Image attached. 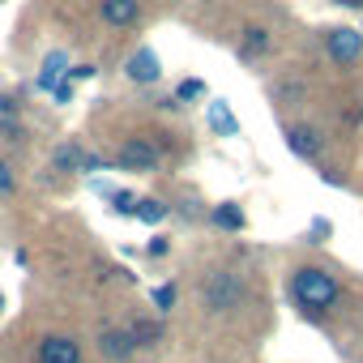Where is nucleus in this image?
Wrapping results in <instances>:
<instances>
[{
	"label": "nucleus",
	"instance_id": "obj_1",
	"mask_svg": "<svg viewBox=\"0 0 363 363\" xmlns=\"http://www.w3.org/2000/svg\"><path fill=\"white\" fill-rule=\"evenodd\" d=\"M291 295H295V303H299L303 312H329V308L337 303L342 286H337V278H333L329 269H320V265H299V269L291 274Z\"/></svg>",
	"mask_w": 363,
	"mask_h": 363
},
{
	"label": "nucleus",
	"instance_id": "obj_2",
	"mask_svg": "<svg viewBox=\"0 0 363 363\" xmlns=\"http://www.w3.org/2000/svg\"><path fill=\"white\" fill-rule=\"evenodd\" d=\"M244 278L240 274H231V269H214L206 282H201V303L210 308V312H235L240 303H244Z\"/></svg>",
	"mask_w": 363,
	"mask_h": 363
},
{
	"label": "nucleus",
	"instance_id": "obj_3",
	"mask_svg": "<svg viewBox=\"0 0 363 363\" xmlns=\"http://www.w3.org/2000/svg\"><path fill=\"white\" fill-rule=\"evenodd\" d=\"M158 158H162V150L154 145V141H145V137H128L124 145H120V154H116V162L124 167V171H158Z\"/></svg>",
	"mask_w": 363,
	"mask_h": 363
},
{
	"label": "nucleus",
	"instance_id": "obj_4",
	"mask_svg": "<svg viewBox=\"0 0 363 363\" xmlns=\"http://www.w3.org/2000/svg\"><path fill=\"white\" fill-rule=\"evenodd\" d=\"M325 52L337 65H354L363 56V35L354 26H333V30H325Z\"/></svg>",
	"mask_w": 363,
	"mask_h": 363
},
{
	"label": "nucleus",
	"instance_id": "obj_5",
	"mask_svg": "<svg viewBox=\"0 0 363 363\" xmlns=\"http://www.w3.org/2000/svg\"><path fill=\"white\" fill-rule=\"evenodd\" d=\"M35 363H82V342L73 333H48L39 342Z\"/></svg>",
	"mask_w": 363,
	"mask_h": 363
},
{
	"label": "nucleus",
	"instance_id": "obj_6",
	"mask_svg": "<svg viewBox=\"0 0 363 363\" xmlns=\"http://www.w3.org/2000/svg\"><path fill=\"white\" fill-rule=\"evenodd\" d=\"M124 73H128L137 86H154V82L162 77V65H158V56H154L150 48H141V52H133V56H128Z\"/></svg>",
	"mask_w": 363,
	"mask_h": 363
},
{
	"label": "nucleus",
	"instance_id": "obj_7",
	"mask_svg": "<svg viewBox=\"0 0 363 363\" xmlns=\"http://www.w3.org/2000/svg\"><path fill=\"white\" fill-rule=\"evenodd\" d=\"M133 350H137V342H133V333H128V329H103V333H99V354H103V359L124 363Z\"/></svg>",
	"mask_w": 363,
	"mask_h": 363
},
{
	"label": "nucleus",
	"instance_id": "obj_8",
	"mask_svg": "<svg viewBox=\"0 0 363 363\" xmlns=\"http://www.w3.org/2000/svg\"><path fill=\"white\" fill-rule=\"evenodd\" d=\"M99 13H103L107 26H137V18H141V0H103Z\"/></svg>",
	"mask_w": 363,
	"mask_h": 363
},
{
	"label": "nucleus",
	"instance_id": "obj_9",
	"mask_svg": "<svg viewBox=\"0 0 363 363\" xmlns=\"http://www.w3.org/2000/svg\"><path fill=\"white\" fill-rule=\"evenodd\" d=\"M286 145H291V154H299V158H316V154H320L316 128H303V124H291V128H286Z\"/></svg>",
	"mask_w": 363,
	"mask_h": 363
},
{
	"label": "nucleus",
	"instance_id": "obj_10",
	"mask_svg": "<svg viewBox=\"0 0 363 363\" xmlns=\"http://www.w3.org/2000/svg\"><path fill=\"white\" fill-rule=\"evenodd\" d=\"M206 120H210V128H214L218 137H235V133H240V120L231 116V103H223V99H214V103L206 107Z\"/></svg>",
	"mask_w": 363,
	"mask_h": 363
},
{
	"label": "nucleus",
	"instance_id": "obj_11",
	"mask_svg": "<svg viewBox=\"0 0 363 363\" xmlns=\"http://www.w3.org/2000/svg\"><path fill=\"white\" fill-rule=\"evenodd\" d=\"M210 218H214V227H223V231H244V223H248V218H244V210H240L235 201L214 206V214H210Z\"/></svg>",
	"mask_w": 363,
	"mask_h": 363
},
{
	"label": "nucleus",
	"instance_id": "obj_12",
	"mask_svg": "<svg viewBox=\"0 0 363 363\" xmlns=\"http://www.w3.org/2000/svg\"><path fill=\"white\" fill-rule=\"evenodd\" d=\"M65 65H69V56H65V52H52V56L43 60V73H39V90H56V86H60V73H65Z\"/></svg>",
	"mask_w": 363,
	"mask_h": 363
},
{
	"label": "nucleus",
	"instance_id": "obj_13",
	"mask_svg": "<svg viewBox=\"0 0 363 363\" xmlns=\"http://www.w3.org/2000/svg\"><path fill=\"white\" fill-rule=\"evenodd\" d=\"M52 158H56V167H60V171H82V162H86V150H82L77 141H60Z\"/></svg>",
	"mask_w": 363,
	"mask_h": 363
},
{
	"label": "nucleus",
	"instance_id": "obj_14",
	"mask_svg": "<svg viewBox=\"0 0 363 363\" xmlns=\"http://www.w3.org/2000/svg\"><path fill=\"white\" fill-rule=\"evenodd\" d=\"M137 218L150 223V227H158V223L167 218V206H162L158 197H141V201H137Z\"/></svg>",
	"mask_w": 363,
	"mask_h": 363
},
{
	"label": "nucleus",
	"instance_id": "obj_15",
	"mask_svg": "<svg viewBox=\"0 0 363 363\" xmlns=\"http://www.w3.org/2000/svg\"><path fill=\"white\" fill-rule=\"evenodd\" d=\"M128 333H133V342H137V346H150V342H158V337H162V325H158V320H133V325H128Z\"/></svg>",
	"mask_w": 363,
	"mask_h": 363
},
{
	"label": "nucleus",
	"instance_id": "obj_16",
	"mask_svg": "<svg viewBox=\"0 0 363 363\" xmlns=\"http://www.w3.org/2000/svg\"><path fill=\"white\" fill-rule=\"evenodd\" d=\"M265 48H269V30H261V26H248V30H244V52H248V56H261Z\"/></svg>",
	"mask_w": 363,
	"mask_h": 363
},
{
	"label": "nucleus",
	"instance_id": "obj_17",
	"mask_svg": "<svg viewBox=\"0 0 363 363\" xmlns=\"http://www.w3.org/2000/svg\"><path fill=\"white\" fill-rule=\"evenodd\" d=\"M193 99H206V82L189 77V82H179V86H175V103H193Z\"/></svg>",
	"mask_w": 363,
	"mask_h": 363
},
{
	"label": "nucleus",
	"instance_id": "obj_18",
	"mask_svg": "<svg viewBox=\"0 0 363 363\" xmlns=\"http://www.w3.org/2000/svg\"><path fill=\"white\" fill-rule=\"evenodd\" d=\"M154 308H158V312H171V308H175V286H171V282L154 286Z\"/></svg>",
	"mask_w": 363,
	"mask_h": 363
},
{
	"label": "nucleus",
	"instance_id": "obj_19",
	"mask_svg": "<svg viewBox=\"0 0 363 363\" xmlns=\"http://www.w3.org/2000/svg\"><path fill=\"white\" fill-rule=\"evenodd\" d=\"M5 124H18V99L0 94V128H5Z\"/></svg>",
	"mask_w": 363,
	"mask_h": 363
},
{
	"label": "nucleus",
	"instance_id": "obj_20",
	"mask_svg": "<svg viewBox=\"0 0 363 363\" xmlns=\"http://www.w3.org/2000/svg\"><path fill=\"white\" fill-rule=\"evenodd\" d=\"M111 201H116V214H137V197L133 193H111Z\"/></svg>",
	"mask_w": 363,
	"mask_h": 363
},
{
	"label": "nucleus",
	"instance_id": "obj_21",
	"mask_svg": "<svg viewBox=\"0 0 363 363\" xmlns=\"http://www.w3.org/2000/svg\"><path fill=\"white\" fill-rule=\"evenodd\" d=\"M86 77H94V65H77V69H69V82H86Z\"/></svg>",
	"mask_w": 363,
	"mask_h": 363
},
{
	"label": "nucleus",
	"instance_id": "obj_22",
	"mask_svg": "<svg viewBox=\"0 0 363 363\" xmlns=\"http://www.w3.org/2000/svg\"><path fill=\"white\" fill-rule=\"evenodd\" d=\"M52 94H56V103H73V82H60Z\"/></svg>",
	"mask_w": 363,
	"mask_h": 363
},
{
	"label": "nucleus",
	"instance_id": "obj_23",
	"mask_svg": "<svg viewBox=\"0 0 363 363\" xmlns=\"http://www.w3.org/2000/svg\"><path fill=\"white\" fill-rule=\"evenodd\" d=\"M325 235H329V223L316 218V223H312V244H325Z\"/></svg>",
	"mask_w": 363,
	"mask_h": 363
},
{
	"label": "nucleus",
	"instance_id": "obj_24",
	"mask_svg": "<svg viewBox=\"0 0 363 363\" xmlns=\"http://www.w3.org/2000/svg\"><path fill=\"white\" fill-rule=\"evenodd\" d=\"M9 189H13V175H9L5 162H0V193H9Z\"/></svg>",
	"mask_w": 363,
	"mask_h": 363
},
{
	"label": "nucleus",
	"instance_id": "obj_25",
	"mask_svg": "<svg viewBox=\"0 0 363 363\" xmlns=\"http://www.w3.org/2000/svg\"><path fill=\"white\" fill-rule=\"evenodd\" d=\"M150 257H167V240L154 235V240H150Z\"/></svg>",
	"mask_w": 363,
	"mask_h": 363
},
{
	"label": "nucleus",
	"instance_id": "obj_26",
	"mask_svg": "<svg viewBox=\"0 0 363 363\" xmlns=\"http://www.w3.org/2000/svg\"><path fill=\"white\" fill-rule=\"evenodd\" d=\"M337 5H346V9H363V0H337Z\"/></svg>",
	"mask_w": 363,
	"mask_h": 363
},
{
	"label": "nucleus",
	"instance_id": "obj_27",
	"mask_svg": "<svg viewBox=\"0 0 363 363\" xmlns=\"http://www.w3.org/2000/svg\"><path fill=\"white\" fill-rule=\"evenodd\" d=\"M0 308H5V295H0Z\"/></svg>",
	"mask_w": 363,
	"mask_h": 363
}]
</instances>
